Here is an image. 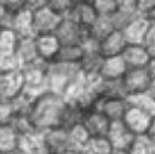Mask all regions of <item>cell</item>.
Returning <instances> with one entry per match:
<instances>
[{"label":"cell","instance_id":"obj_1","mask_svg":"<svg viewBox=\"0 0 155 154\" xmlns=\"http://www.w3.org/2000/svg\"><path fill=\"white\" fill-rule=\"evenodd\" d=\"M67 101L53 93H42L34 98L29 112V120L35 131L42 132L49 128L59 127Z\"/></svg>","mask_w":155,"mask_h":154},{"label":"cell","instance_id":"obj_2","mask_svg":"<svg viewBox=\"0 0 155 154\" xmlns=\"http://www.w3.org/2000/svg\"><path fill=\"white\" fill-rule=\"evenodd\" d=\"M121 81L127 95L155 90V60L144 67L127 68Z\"/></svg>","mask_w":155,"mask_h":154},{"label":"cell","instance_id":"obj_3","mask_svg":"<svg viewBox=\"0 0 155 154\" xmlns=\"http://www.w3.org/2000/svg\"><path fill=\"white\" fill-rule=\"evenodd\" d=\"M79 65H68L60 63H48L46 65V85L48 92L63 97L70 83L79 75Z\"/></svg>","mask_w":155,"mask_h":154},{"label":"cell","instance_id":"obj_4","mask_svg":"<svg viewBox=\"0 0 155 154\" xmlns=\"http://www.w3.org/2000/svg\"><path fill=\"white\" fill-rule=\"evenodd\" d=\"M46 65L42 60L33 63L30 65L21 68L22 76V92L27 93L31 97H38L42 93L48 92L46 85Z\"/></svg>","mask_w":155,"mask_h":154},{"label":"cell","instance_id":"obj_5","mask_svg":"<svg viewBox=\"0 0 155 154\" xmlns=\"http://www.w3.org/2000/svg\"><path fill=\"white\" fill-rule=\"evenodd\" d=\"M53 35L57 38L60 45H79L88 37L87 30L67 16L60 19Z\"/></svg>","mask_w":155,"mask_h":154},{"label":"cell","instance_id":"obj_6","mask_svg":"<svg viewBox=\"0 0 155 154\" xmlns=\"http://www.w3.org/2000/svg\"><path fill=\"white\" fill-rule=\"evenodd\" d=\"M60 16L56 15L48 7H41L38 10L31 11V33L34 35L53 34L57 25L60 22Z\"/></svg>","mask_w":155,"mask_h":154},{"label":"cell","instance_id":"obj_7","mask_svg":"<svg viewBox=\"0 0 155 154\" xmlns=\"http://www.w3.org/2000/svg\"><path fill=\"white\" fill-rule=\"evenodd\" d=\"M121 122L134 135H143L148 130V127L155 123V116L128 105V109L125 111Z\"/></svg>","mask_w":155,"mask_h":154},{"label":"cell","instance_id":"obj_8","mask_svg":"<svg viewBox=\"0 0 155 154\" xmlns=\"http://www.w3.org/2000/svg\"><path fill=\"white\" fill-rule=\"evenodd\" d=\"M135 136L136 135H134L121 120L110 122L106 139L113 152H127L134 142Z\"/></svg>","mask_w":155,"mask_h":154},{"label":"cell","instance_id":"obj_9","mask_svg":"<svg viewBox=\"0 0 155 154\" xmlns=\"http://www.w3.org/2000/svg\"><path fill=\"white\" fill-rule=\"evenodd\" d=\"M93 109L101 112L109 122H116L123 119L128 102L125 97H99Z\"/></svg>","mask_w":155,"mask_h":154},{"label":"cell","instance_id":"obj_10","mask_svg":"<svg viewBox=\"0 0 155 154\" xmlns=\"http://www.w3.org/2000/svg\"><path fill=\"white\" fill-rule=\"evenodd\" d=\"M110 122L95 109L86 111L82 119V127L90 138H106Z\"/></svg>","mask_w":155,"mask_h":154},{"label":"cell","instance_id":"obj_11","mask_svg":"<svg viewBox=\"0 0 155 154\" xmlns=\"http://www.w3.org/2000/svg\"><path fill=\"white\" fill-rule=\"evenodd\" d=\"M120 56L123 59L124 64L127 65V68L144 67L148 63L155 60V56H153L140 44H127Z\"/></svg>","mask_w":155,"mask_h":154},{"label":"cell","instance_id":"obj_12","mask_svg":"<svg viewBox=\"0 0 155 154\" xmlns=\"http://www.w3.org/2000/svg\"><path fill=\"white\" fill-rule=\"evenodd\" d=\"M44 146L51 154H61L68 152V135L67 130L60 127L49 128L41 132Z\"/></svg>","mask_w":155,"mask_h":154},{"label":"cell","instance_id":"obj_13","mask_svg":"<svg viewBox=\"0 0 155 154\" xmlns=\"http://www.w3.org/2000/svg\"><path fill=\"white\" fill-rule=\"evenodd\" d=\"M154 23H155V21H153V19L135 15L134 19L121 32L124 35V40L127 41V44H142L144 34L150 29L151 25H154Z\"/></svg>","mask_w":155,"mask_h":154},{"label":"cell","instance_id":"obj_14","mask_svg":"<svg viewBox=\"0 0 155 154\" xmlns=\"http://www.w3.org/2000/svg\"><path fill=\"white\" fill-rule=\"evenodd\" d=\"M127 41L124 40V35L121 32H110L106 37H104L101 41H98V53L102 59L106 57L120 56L123 49L125 48Z\"/></svg>","mask_w":155,"mask_h":154},{"label":"cell","instance_id":"obj_15","mask_svg":"<svg viewBox=\"0 0 155 154\" xmlns=\"http://www.w3.org/2000/svg\"><path fill=\"white\" fill-rule=\"evenodd\" d=\"M8 30L15 33L18 38L33 37L31 33V11L23 8L21 11L11 14L10 22H8Z\"/></svg>","mask_w":155,"mask_h":154},{"label":"cell","instance_id":"obj_16","mask_svg":"<svg viewBox=\"0 0 155 154\" xmlns=\"http://www.w3.org/2000/svg\"><path fill=\"white\" fill-rule=\"evenodd\" d=\"M35 49L40 60L44 63H52L59 51V41L53 34H42V35H34Z\"/></svg>","mask_w":155,"mask_h":154},{"label":"cell","instance_id":"obj_17","mask_svg":"<svg viewBox=\"0 0 155 154\" xmlns=\"http://www.w3.org/2000/svg\"><path fill=\"white\" fill-rule=\"evenodd\" d=\"M15 56L16 59L21 63V68L30 65L33 63L38 62L37 49H35V42H34V37H25V38H18L16 42V48H15Z\"/></svg>","mask_w":155,"mask_h":154},{"label":"cell","instance_id":"obj_18","mask_svg":"<svg viewBox=\"0 0 155 154\" xmlns=\"http://www.w3.org/2000/svg\"><path fill=\"white\" fill-rule=\"evenodd\" d=\"M67 18H70L71 21H74L79 26H82L83 29L87 30L97 21L98 15L94 11L91 2L90 3H75L72 10L68 12Z\"/></svg>","mask_w":155,"mask_h":154},{"label":"cell","instance_id":"obj_19","mask_svg":"<svg viewBox=\"0 0 155 154\" xmlns=\"http://www.w3.org/2000/svg\"><path fill=\"white\" fill-rule=\"evenodd\" d=\"M127 71V65L124 64L121 56L106 57L102 59L99 67V76L102 79H120Z\"/></svg>","mask_w":155,"mask_h":154},{"label":"cell","instance_id":"obj_20","mask_svg":"<svg viewBox=\"0 0 155 154\" xmlns=\"http://www.w3.org/2000/svg\"><path fill=\"white\" fill-rule=\"evenodd\" d=\"M82 56H83V48L80 44L79 45H60L53 62L60 63V64L79 65Z\"/></svg>","mask_w":155,"mask_h":154},{"label":"cell","instance_id":"obj_21","mask_svg":"<svg viewBox=\"0 0 155 154\" xmlns=\"http://www.w3.org/2000/svg\"><path fill=\"white\" fill-rule=\"evenodd\" d=\"M83 115H84V111H83L78 104L67 102L64 106V111H63L59 127L68 131V130H71V128L76 127V126L82 124Z\"/></svg>","mask_w":155,"mask_h":154},{"label":"cell","instance_id":"obj_22","mask_svg":"<svg viewBox=\"0 0 155 154\" xmlns=\"http://www.w3.org/2000/svg\"><path fill=\"white\" fill-rule=\"evenodd\" d=\"M127 102L129 106L137 108L140 111H144L150 115L155 116V90L147 93H139V94L127 95Z\"/></svg>","mask_w":155,"mask_h":154},{"label":"cell","instance_id":"obj_23","mask_svg":"<svg viewBox=\"0 0 155 154\" xmlns=\"http://www.w3.org/2000/svg\"><path fill=\"white\" fill-rule=\"evenodd\" d=\"M98 97H127L123 86V81L120 79H99L97 86Z\"/></svg>","mask_w":155,"mask_h":154},{"label":"cell","instance_id":"obj_24","mask_svg":"<svg viewBox=\"0 0 155 154\" xmlns=\"http://www.w3.org/2000/svg\"><path fill=\"white\" fill-rule=\"evenodd\" d=\"M67 135H68V150H71V152H78V153L83 152L84 146L87 145L88 139H90V136L86 132L84 128L82 127V124L68 130Z\"/></svg>","mask_w":155,"mask_h":154},{"label":"cell","instance_id":"obj_25","mask_svg":"<svg viewBox=\"0 0 155 154\" xmlns=\"http://www.w3.org/2000/svg\"><path fill=\"white\" fill-rule=\"evenodd\" d=\"M34 97L29 95L27 93L21 92L19 94H16L12 100H10V104L12 106L14 117L15 116H29V112L31 109Z\"/></svg>","mask_w":155,"mask_h":154},{"label":"cell","instance_id":"obj_26","mask_svg":"<svg viewBox=\"0 0 155 154\" xmlns=\"http://www.w3.org/2000/svg\"><path fill=\"white\" fill-rule=\"evenodd\" d=\"M127 154H155V141L146 135H136Z\"/></svg>","mask_w":155,"mask_h":154},{"label":"cell","instance_id":"obj_27","mask_svg":"<svg viewBox=\"0 0 155 154\" xmlns=\"http://www.w3.org/2000/svg\"><path fill=\"white\" fill-rule=\"evenodd\" d=\"M110 32H113V29L109 22V18H101V16H98L97 21L87 29V35L91 40L98 42L104 37H106Z\"/></svg>","mask_w":155,"mask_h":154},{"label":"cell","instance_id":"obj_28","mask_svg":"<svg viewBox=\"0 0 155 154\" xmlns=\"http://www.w3.org/2000/svg\"><path fill=\"white\" fill-rule=\"evenodd\" d=\"M18 145V135L12 130L10 124L0 126V153H5L8 150L16 147Z\"/></svg>","mask_w":155,"mask_h":154},{"label":"cell","instance_id":"obj_29","mask_svg":"<svg viewBox=\"0 0 155 154\" xmlns=\"http://www.w3.org/2000/svg\"><path fill=\"white\" fill-rule=\"evenodd\" d=\"M112 152L106 138H90L82 154H112Z\"/></svg>","mask_w":155,"mask_h":154},{"label":"cell","instance_id":"obj_30","mask_svg":"<svg viewBox=\"0 0 155 154\" xmlns=\"http://www.w3.org/2000/svg\"><path fill=\"white\" fill-rule=\"evenodd\" d=\"M18 37L8 29L0 30V55H11L15 52Z\"/></svg>","mask_w":155,"mask_h":154},{"label":"cell","instance_id":"obj_31","mask_svg":"<svg viewBox=\"0 0 155 154\" xmlns=\"http://www.w3.org/2000/svg\"><path fill=\"white\" fill-rule=\"evenodd\" d=\"M135 15L136 14H134V12H127V11L117 10L116 12H113L109 16V22L112 25V29L116 30V32H123L124 27L134 19Z\"/></svg>","mask_w":155,"mask_h":154},{"label":"cell","instance_id":"obj_32","mask_svg":"<svg viewBox=\"0 0 155 154\" xmlns=\"http://www.w3.org/2000/svg\"><path fill=\"white\" fill-rule=\"evenodd\" d=\"M10 126L12 127V130L15 131V134L18 136H23V135H29L33 132H38L34 130L33 124L30 123L29 116H15L12 119V122L10 123Z\"/></svg>","mask_w":155,"mask_h":154},{"label":"cell","instance_id":"obj_33","mask_svg":"<svg viewBox=\"0 0 155 154\" xmlns=\"http://www.w3.org/2000/svg\"><path fill=\"white\" fill-rule=\"evenodd\" d=\"M94 11L101 18H109L113 12L117 11L116 0H91Z\"/></svg>","mask_w":155,"mask_h":154},{"label":"cell","instance_id":"obj_34","mask_svg":"<svg viewBox=\"0 0 155 154\" xmlns=\"http://www.w3.org/2000/svg\"><path fill=\"white\" fill-rule=\"evenodd\" d=\"M74 5H75L74 0H46V7L60 18L67 16Z\"/></svg>","mask_w":155,"mask_h":154},{"label":"cell","instance_id":"obj_35","mask_svg":"<svg viewBox=\"0 0 155 154\" xmlns=\"http://www.w3.org/2000/svg\"><path fill=\"white\" fill-rule=\"evenodd\" d=\"M21 71V63L16 59L15 53L0 55V74H10Z\"/></svg>","mask_w":155,"mask_h":154},{"label":"cell","instance_id":"obj_36","mask_svg":"<svg viewBox=\"0 0 155 154\" xmlns=\"http://www.w3.org/2000/svg\"><path fill=\"white\" fill-rule=\"evenodd\" d=\"M135 14L155 21V0H136Z\"/></svg>","mask_w":155,"mask_h":154},{"label":"cell","instance_id":"obj_37","mask_svg":"<svg viewBox=\"0 0 155 154\" xmlns=\"http://www.w3.org/2000/svg\"><path fill=\"white\" fill-rule=\"evenodd\" d=\"M14 119V112L10 101H0V126H8Z\"/></svg>","mask_w":155,"mask_h":154},{"label":"cell","instance_id":"obj_38","mask_svg":"<svg viewBox=\"0 0 155 154\" xmlns=\"http://www.w3.org/2000/svg\"><path fill=\"white\" fill-rule=\"evenodd\" d=\"M140 45H143L153 56H155V23L151 25L150 29L147 30Z\"/></svg>","mask_w":155,"mask_h":154},{"label":"cell","instance_id":"obj_39","mask_svg":"<svg viewBox=\"0 0 155 154\" xmlns=\"http://www.w3.org/2000/svg\"><path fill=\"white\" fill-rule=\"evenodd\" d=\"M0 4L3 5L5 12L14 14L16 11H21L25 8V0H0Z\"/></svg>","mask_w":155,"mask_h":154},{"label":"cell","instance_id":"obj_40","mask_svg":"<svg viewBox=\"0 0 155 154\" xmlns=\"http://www.w3.org/2000/svg\"><path fill=\"white\" fill-rule=\"evenodd\" d=\"M116 4H117V10L127 11V12H134L135 14L136 0H116Z\"/></svg>","mask_w":155,"mask_h":154},{"label":"cell","instance_id":"obj_41","mask_svg":"<svg viewBox=\"0 0 155 154\" xmlns=\"http://www.w3.org/2000/svg\"><path fill=\"white\" fill-rule=\"evenodd\" d=\"M46 5V0H25V8H27L29 11L38 10L41 7Z\"/></svg>","mask_w":155,"mask_h":154},{"label":"cell","instance_id":"obj_42","mask_svg":"<svg viewBox=\"0 0 155 154\" xmlns=\"http://www.w3.org/2000/svg\"><path fill=\"white\" fill-rule=\"evenodd\" d=\"M3 154H25V153L22 152V150L19 149L18 146H16V147H14V149L8 150V152H5V153H3Z\"/></svg>","mask_w":155,"mask_h":154},{"label":"cell","instance_id":"obj_43","mask_svg":"<svg viewBox=\"0 0 155 154\" xmlns=\"http://www.w3.org/2000/svg\"><path fill=\"white\" fill-rule=\"evenodd\" d=\"M5 14H7V12H5V11H4V8H3V5L0 4V21H2V18L5 15Z\"/></svg>","mask_w":155,"mask_h":154},{"label":"cell","instance_id":"obj_44","mask_svg":"<svg viewBox=\"0 0 155 154\" xmlns=\"http://www.w3.org/2000/svg\"><path fill=\"white\" fill-rule=\"evenodd\" d=\"M61 154H82V153H78V152H71V150H68V152H64Z\"/></svg>","mask_w":155,"mask_h":154},{"label":"cell","instance_id":"obj_45","mask_svg":"<svg viewBox=\"0 0 155 154\" xmlns=\"http://www.w3.org/2000/svg\"><path fill=\"white\" fill-rule=\"evenodd\" d=\"M75 3H90L91 0H74Z\"/></svg>","mask_w":155,"mask_h":154},{"label":"cell","instance_id":"obj_46","mask_svg":"<svg viewBox=\"0 0 155 154\" xmlns=\"http://www.w3.org/2000/svg\"><path fill=\"white\" fill-rule=\"evenodd\" d=\"M112 154H127V152H112Z\"/></svg>","mask_w":155,"mask_h":154},{"label":"cell","instance_id":"obj_47","mask_svg":"<svg viewBox=\"0 0 155 154\" xmlns=\"http://www.w3.org/2000/svg\"><path fill=\"white\" fill-rule=\"evenodd\" d=\"M0 30H2V26H0Z\"/></svg>","mask_w":155,"mask_h":154},{"label":"cell","instance_id":"obj_48","mask_svg":"<svg viewBox=\"0 0 155 154\" xmlns=\"http://www.w3.org/2000/svg\"><path fill=\"white\" fill-rule=\"evenodd\" d=\"M0 154H2V153H0Z\"/></svg>","mask_w":155,"mask_h":154}]
</instances>
